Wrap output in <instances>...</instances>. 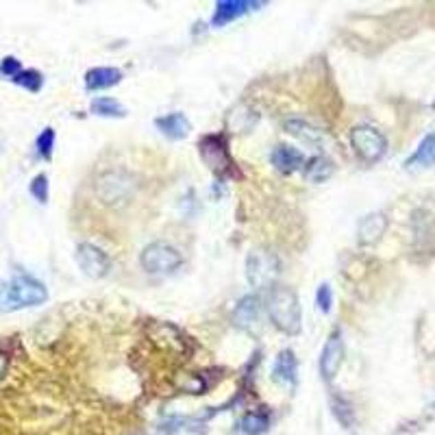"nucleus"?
<instances>
[{
	"label": "nucleus",
	"mask_w": 435,
	"mask_h": 435,
	"mask_svg": "<svg viewBox=\"0 0 435 435\" xmlns=\"http://www.w3.org/2000/svg\"><path fill=\"white\" fill-rule=\"evenodd\" d=\"M266 310L272 320V324L285 335H298L303 329V310L300 300L294 289L287 285L272 283L268 285L266 294Z\"/></svg>",
	"instance_id": "obj_1"
},
{
	"label": "nucleus",
	"mask_w": 435,
	"mask_h": 435,
	"mask_svg": "<svg viewBox=\"0 0 435 435\" xmlns=\"http://www.w3.org/2000/svg\"><path fill=\"white\" fill-rule=\"evenodd\" d=\"M48 300L46 285L31 275H15L11 281L0 285V312L11 314L26 307H38Z\"/></svg>",
	"instance_id": "obj_2"
},
{
	"label": "nucleus",
	"mask_w": 435,
	"mask_h": 435,
	"mask_svg": "<svg viewBox=\"0 0 435 435\" xmlns=\"http://www.w3.org/2000/svg\"><path fill=\"white\" fill-rule=\"evenodd\" d=\"M198 155L207 163V168L218 178H229V176H240V170L235 166L231 148H229V137L224 133H207L198 139Z\"/></svg>",
	"instance_id": "obj_3"
},
{
	"label": "nucleus",
	"mask_w": 435,
	"mask_h": 435,
	"mask_svg": "<svg viewBox=\"0 0 435 435\" xmlns=\"http://www.w3.org/2000/svg\"><path fill=\"white\" fill-rule=\"evenodd\" d=\"M139 266L148 275H170L183 266V255L168 242H153L142 250Z\"/></svg>",
	"instance_id": "obj_4"
},
{
	"label": "nucleus",
	"mask_w": 435,
	"mask_h": 435,
	"mask_svg": "<svg viewBox=\"0 0 435 435\" xmlns=\"http://www.w3.org/2000/svg\"><path fill=\"white\" fill-rule=\"evenodd\" d=\"M96 194L102 205L122 207L129 203V198L133 194V178L120 170L102 172L96 181Z\"/></svg>",
	"instance_id": "obj_5"
},
{
	"label": "nucleus",
	"mask_w": 435,
	"mask_h": 435,
	"mask_svg": "<svg viewBox=\"0 0 435 435\" xmlns=\"http://www.w3.org/2000/svg\"><path fill=\"white\" fill-rule=\"evenodd\" d=\"M351 146L361 161L376 163L388 153V139L379 129H374V126L359 124L351 131Z\"/></svg>",
	"instance_id": "obj_6"
},
{
	"label": "nucleus",
	"mask_w": 435,
	"mask_h": 435,
	"mask_svg": "<svg viewBox=\"0 0 435 435\" xmlns=\"http://www.w3.org/2000/svg\"><path fill=\"white\" fill-rule=\"evenodd\" d=\"M77 264L89 279H105L112 270V259L96 244L83 242L77 246Z\"/></svg>",
	"instance_id": "obj_7"
},
{
	"label": "nucleus",
	"mask_w": 435,
	"mask_h": 435,
	"mask_svg": "<svg viewBox=\"0 0 435 435\" xmlns=\"http://www.w3.org/2000/svg\"><path fill=\"white\" fill-rule=\"evenodd\" d=\"M344 335L339 329H333L326 337L324 346H322V353H320V376L326 383H331L335 379V374L339 372L342 368V361H344Z\"/></svg>",
	"instance_id": "obj_8"
},
{
	"label": "nucleus",
	"mask_w": 435,
	"mask_h": 435,
	"mask_svg": "<svg viewBox=\"0 0 435 435\" xmlns=\"http://www.w3.org/2000/svg\"><path fill=\"white\" fill-rule=\"evenodd\" d=\"M261 7H266V3H259V0H220V3H215L213 15H211V26L222 29Z\"/></svg>",
	"instance_id": "obj_9"
},
{
	"label": "nucleus",
	"mask_w": 435,
	"mask_h": 435,
	"mask_svg": "<svg viewBox=\"0 0 435 435\" xmlns=\"http://www.w3.org/2000/svg\"><path fill=\"white\" fill-rule=\"evenodd\" d=\"M261 296L259 294H246L238 300L233 310V322L242 331L255 333L261 326Z\"/></svg>",
	"instance_id": "obj_10"
},
{
	"label": "nucleus",
	"mask_w": 435,
	"mask_h": 435,
	"mask_svg": "<svg viewBox=\"0 0 435 435\" xmlns=\"http://www.w3.org/2000/svg\"><path fill=\"white\" fill-rule=\"evenodd\" d=\"M277 275V259L266 255L261 250H252L246 259V279L252 287L272 285V279Z\"/></svg>",
	"instance_id": "obj_11"
},
{
	"label": "nucleus",
	"mask_w": 435,
	"mask_h": 435,
	"mask_svg": "<svg viewBox=\"0 0 435 435\" xmlns=\"http://www.w3.org/2000/svg\"><path fill=\"white\" fill-rule=\"evenodd\" d=\"M388 215L383 211H374V213H368L359 220L357 224V242L361 246H370L374 242H379L383 238V233L388 231Z\"/></svg>",
	"instance_id": "obj_12"
},
{
	"label": "nucleus",
	"mask_w": 435,
	"mask_h": 435,
	"mask_svg": "<svg viewBox=\"0 0 435 435\" xmlns=\"http://www.w3.org/2000/svg\"><path fill=\"white\" fill-rule=\"evenodd\" d=\"M272 381L279 386H287V388H294L296 381H298V361H296V355L292 349H283L277 359H275V366H272Z\"/></svg>",
	"instance_id": "obj_13"
},
{
	"label": "nucleus",
	"mask_w": 435,
	"mask_h": 435,
	"mask_svg": "<svg viewBox=\"0 0 435 435\" xmlns=\"http://www.w3.org/2000/svg\"><path fill=\"white\" fill-rule=\"evenodd\" d=\"M270 163L275 166L277 172L281 174H294L296 170L303 168V163H305V155L294 148V146H287V144H277L275 148H272L270 153Z\"/></svg>",
	"instance_id": "obj_14"
},
{
	"label": "nucleus",
	"mask_w": 435,
	"mask_h": 435,
	"mask_svg": "<svg viewBox=\"0 0 435 435\" xmlns=\"http://www.w3.org/2000/svg\"><path fill=\"white\" fill-rule=\"evenodd\" d=\"M155 126H157V131L163 137H168L172 142L185 139L190 135V131H192V122L188 120L185 114H181V112H172V114H166V116L157 118Z\"/></svg>",
	"instance_id": "obj_15"
},
{
	"label": "nucleus",
	"mask_w": 435,
	"mask_h": 435,
	"mask_svg": "<svg viewBox=\"0 0 435 435\" xmlns=\"http://www.w3.org/2000/svg\"><path fill=\"white\" fill-rule=\"evenodd\" d=\"M122 70L120 68H109V66H98L89 68L85 72V89L87 92H100V89H109L122 81Z\"/></svg>",
	"instance_id": "obj_16"
},
{
	"label": "nucleus",
	"mask_w": 435,
	"mask_h": 435,
	"mask_svg": "<svg viewBox=\"0 0 435 435\" xmlns=\"http://www.w3.org/2000/svg\"><path fill=\"white\" fill-rule=\"evenodd\" d=\"M435 166V133H427L418 148H415L407 159H405V168L407 170H418V168H431Z\"/></svg>",
	"instance_id": "obj_17"
},
{
	"label": "nucleus",
	"mask_w": 435,
	"mask_h": 435,
	"mask_svg": "<svg viewBox=\"0 0 435 435\" xmlns=\"http://www.w3.org/2000/svg\"><path fill=\"white\" fill-rule=\"evenodd\" d=\"M300 170H303L305 178H310L312 183H324L326 178H331L335 166L326 155H314L310 159H305Z\"/></svg>",
	"instance_id": "obj_18"
},
{
	"label": "nucleus",
	"mask_w": 435,
	"mask_h": 435,
	"mask_svg": "<svg viewBox=\"0 0 435 435\" xmlns=\"http://www.w3.org/2000/svg\"><path fill=\"white\" fill-rule=\"evenodd\" d=\"M285 131L289 135H294L298 137L300 142H307V144H312V146H318V144L324 142V131H320L318 126L310 124L307 120H298V118H289L285 120Z\"/></svg>",
	"instance_id": "obj_19"
},
{
	"label": "nucleus",
	"mask_w": 435,
	"mask_h": 435,
	"mask_svg": "<svg viewBox=\"0 0 435 435\" xmlns=\"http://www.w3.org/2000/svg\"><path fill=\"white\" fill-rule=\"evenodd\" d=\"M89 112L98 118H124L126 116V107L116 100V98H109V96H98L89 102Z\"/></svg>",
	"instance_id": "obj_20"
},
{
	"label": "nucleus",
	"mask_w": 435,
	"mask_h": 435,
	"mask_svg": "<svg viewBox=\"0 0 435 435\" xmlns=\"http://www.w3.org/2000/svg\"><path fill=\"white\" fill-rule=\"evenodd\" d=\"M270 429V413L268 411H248L240 420V431L244 435H264Z\"/></svg>",
	"instance_id": "obj_21"
},
{
	"label": "nucleus",
	"mask_w": 435,
	"mask_h": 435,
	"mask_svg": "<svg viewBox=\"0 0 435 435\" xmlns=\"http://www.w3.org/2000/svg\"><path fill=\"white\" fill-rule=\"evenodd\" d=\"M329 403H331L333 415L342 422V427L351 429V427L355 425V409H353V405H351L349 398H344L342 394H331Z\"/></svg>",
	"instance_id": "obj_22"
},
{
	"label": "nucleus",
	"mask_w": 435,
	"mask_h": 435,
	"mask_svg": "<svg viewBox=\"0 0 435 435\" xmlns=\"http://www.w3.org/2000/svg\"><path fill=\"white\" fill-rule=\"evenodd\" d=\"M15 85H20L24 89H29V92L38 94L40 89L44 87V77L40 70H22L20 75H17L15 79H11Z\"/></svg>",
	"instance_id": "obj_23"
},
{
	"label": "nucleus",
	"mask_w": 435,
	"mask_h": 435,
	"mask_svg": "<svg viewBox=\"0 0 435 435\" xmlns=\"http://www.w3.org/2000/svg\"><path fill=\"white\" fill-rule=\"evenodd\" d=\"M35 151H38V157L44 159V161L52 159V153H54V129L46 126V129L38 135V139H35Z\"/></svg>",
	"instance_id": "obj_24"
},
{
	"label": "nucleus",
	"mask_w": 435,
	"mask_h": 435,
	"mask_svg": "<svg viewBox=\"0 0 435 435\" xmlns=\"http://www.w3.org/2000/svg\"><path fill=\"white\" fill-rule=\"evenodd\" d=\"M29 192H31V196H33L40 205H46V203H48V196H50V190H48V176H46L44 172L35 174L33 181L29 183Z\"/></svg>",
	"instance_id": "obj_25"
},
{
	"label": "nucleus",
	"mask_w": 435,
	"mask_h": 435,
	"mask_svg": "<svg viewBox=\"0 0 435 435\" xmlns=\"http://www.w3.org/2000/svg\"><path fill=\"white\" fill-rule=\"evenodd\" d=\"M316 305H318V312H322L324 316H326V314H331V307H333V289H331L329 283L318 285Z\"/></svg>",
	"instance_id": "obj_26"
},
{
	"label": "nucleus",
	"mask_w": 435,
	"mask_h": 435,
	"mask_svg": "<svg viewBox=\"0 0 435 435\" xmlns=\"http://www.w3.org/2000/svg\"><path fill=\"white\" fill-rule=\"evenodd\" d=\"M22 72V63L17 61L15 57H5L0 61V75L3 77H9V79H15L17 75Z\"/></svg>",
	"instance_id": "obj_27"
},
{
	"label": "nucleus",
	"mask_w": 435,
	"mask_h": 435,
	"mask_svg": "<svg viewBox=\"0 0 435 435\" xmlns=\"http://www.w3.org/2000/svg\"><path fill=\"white\" fill-rule=\"evenodd\" d=\"M7 366H9V357H7L5 353H0V381H3V379H5Z\"/></svg>",
	"instance_id": "obj_28"
},
{
	"label": "nucleus",
	"mask_w": 435,
	"mask_h": 435,
	"mask_svg": "<svg viewBox=\"0 0 435 435\" xmlns=\"http://www.w3.org/2000/svg\"><path fill=\"white\" fill-rule=\"evenodd\" d=\"M433 109H435V100H433Z\"/></svg>",
	"instance_id": "obj_29"
},
{
	"label": "nucleus",
	"mask_w": 435,
	"mask_h": 435,
	"mask_svg": "<svg viewBox=\"0 0 435 435\" xmlns=\"http://www.w3.org/2000/svg\"><path fill=\"white\" fill-rule=\"evenodd\" d=\"M433 407H435V403H433Z\"/></svg>",
	"instance_id": "obj_30"
}]
</instances>
